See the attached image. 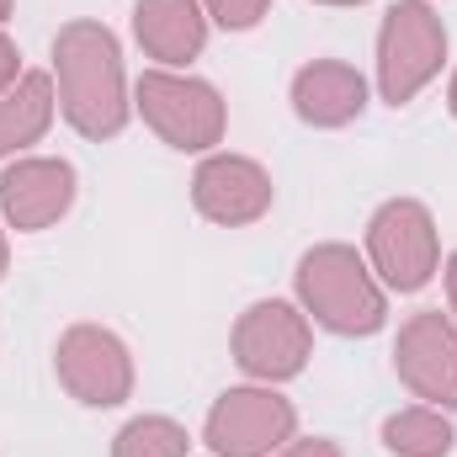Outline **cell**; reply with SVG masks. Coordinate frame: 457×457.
Here are the masks:
<instances>
[{
	"label": "cell",
	"instance_id": "obj_24",
	"mask_svg": "<svg viewBox=\"0 0 457 457\" xmlns=\"http://www.w3.org/2000/svg\"><path fill=\"white\" fill-rule=\"evenodd\" d=\"M11 11H16V0H0V21H5V16H11Z\"/></svg>",
	"mask_w": 457,
	"mask_h": 457
},
{
	"label": "cell",
	"instance_id": "obj_6",
	"mask_svg": "<svg viewBox=\"0 0 457 457\" xmlns=\"http://www.w3.org/2000/svg\"><path fill=\"white\" fill-rule=\"evenodd\" d=\"M298 436V410L271 383L224 388L208 410L203 442L213 457H271Z\"/></svg>",
	"mask_w": 457,
	"mask_h": 457
},
{
	"label": "cell",
	"instance_id": "obj_12",
	"mask_svg": "<svg viewBox=\"0 0 457 457\" xmlns=\"http://www.w3.org/2000/svg\"><path fill=\"white\" fill-rule=\"evenodd\" d=\"M133 37L154 70H187L208 48L203 0H133Z\"/></svg>",
	"mask_w": 457,
	"mask_h": 457
},
{
	"label": "cell",
	"instance_id": "obj_9",
	"mask_svg": "<svg viewBox=\"0 0 457 457\" xmlns=\"http://www.w3.org/2000/svg\"><path fill=\"white\" fill-rule=\"evenodd\" d=\"M277 203V187H271V170L250 154H234V149H213L203 154V165L192 170V208L219 228H245L261 224Z\"/></svg>",
	"mask_w": 457,
	"mask_h": 457
},
{
	"label": "cell",
	"instance_id": "obj_15",
	"mask_svg": "<svg viewBox=\"0 0 457 457\" xmlns=\"http://www.w3.org/2000/svg\"><path fill=\"white\" fill-rule=\"evenodd\" d=\"M457 442L447 410L436 404H404L383 420V447L394 457H447Z\"/></svg>",
	"mask_w": 457,
	"mask_h": 457
},
{
	"label": "cell",
	"instance_id": "obj_1",
	"mask_svg": "<svg viewBox=\"0 0 457 457\" xmlns=\"http://www.w3.org/2000/svg\"><path fill=\"white\" fill-rule=\"evenodd\" d=\"M54 80H59V112L80 138L102 144L128 128L133 102H128L122 48L107 21L75 16L54 32Z\"/></svg>",
	"mask_w": 457,
	"mask_h": 457
},
{
	"label": "cell",
	"instance_id": "obj_14",
	"mask_svg": "<svg viewBox=\"0 0 457 457\" xmlns=\"http://www.w3.org/2000/svg\"><path fill=\"white\" fill-rule=\"evenodd\" d=\"M59 112V96H54V75L43 70H27L5 96H0V160L5 154H21L27 144H37Z\"/></svg>",
	"mask_w": 457,
	"mask_h": 457
},
{
	"label": "cell",
	"instance_id": "obj_21",
	"mask_svg": "<svg viewBox=\"0 0 457 457\" xmlns=\"http://www.w3.org/2000/svg\"><path fill=\"white\" fill-rule=\"evenodd\" d=\"M5 266H11V250H5V228H0V282H5Z\"/></svg>",
	"mask_w": 457,
	"mask_h": 457
},
{
	"label": "cell",
	"instance_id": "obj_23",
	"mask_svg": "<svg viewBox=\"0 0 457 457\" xmlns=\"http://www.w3.org/2000/svg\"><path fill=\"white\" fill-rule=\"evenodd\" d=\"M314 5H367V0H314Z\"/></svg>",
	"mask_w": 457,
	"mask_h": 457
},
{
	"label": "cell",
	"instance_id": "obj_18",
	"mask_svg": "<svg viewBox=\"0 0 457 457\" xmlns=\"http://www.w3.org/2000/svg\"><path fill=\"white\" fill-rule=\"evenodd\" d=\"M21 75H27V70H21V48H16V43L5 37V27H0V96H5Z\"/></svg>",
	"mask_w": 457,
	"mask_h": 457
},
{
	"label": "cell",
	"instance_id": "obj_22",
	"mask_svg": "<svg viewBox=\"0 0 457 457\" xmlns=\"http://www.w3.org/2000/svg\"><path fill=\"white\" fill-rule=\"evenodd\" d=\"M447 112L457 117V75H453V86H447Z\"/></svg>",
	"mask_w": 457,
	"mask_h": 457
},
{
	"label": "cell",
	"instance_id": "obj_8",
	"mask_svg": "<svg viewBox=\"0 0 457 457\" xmlns=\"http://www.w3.org/2000/svg\"><path fill=\"white\" fill-rule=\"evenodd\" d=\"M54 372L86 410H117L133 399V351L107 325H70L54 345Z\"/></svg>",
	"mask_w": 457,
	"mask_h": 457
},
{
	"label": "cell",
	"instance_id": "obj_16",
	"mask_svg": "<svg viewBox=\"0 0 457 457\" xmlns=\"http://www.w3.org/2000/svg\"><path fill=\"white\" fill-rule=\"evenodd\" d=\"M192 436L170 415H133L112 436V457H187Z\"/></svg>",
	"mask_w": 457,
	"mask_h": 457
},
{
	"label": "cell",
	"instance_id": "obj_10",
	"mask_svg": "<svg viewBox=\"0 0 457 457\" xmlns=\"http://www.w3.org/2000/svg\"><path fill=\"white\" fill-rule=\"evenodd\" d=\"M394 372L420 404L457 410V325L442 309H420L399 325Z\"/></svg>",
	"mask_w": 457,
	"mask_h": 457
},
{
	"label": "cell",
	"instance_id": "obj_19",
	"mask_svg": "<svg viewBox=\"0 0 457 457\" xmlns=\"http://www.w3.org/2000/svg\"><path fill=\"white\" fill-rule=\"evenodd\" d=\"M271 457H341V447L330 436H303V442H287L282 453H271Z\"/></svg>",
	"mask_w": 457,
	"mask_h": 457
},
{
	"label": "cell",
	"instance_id": "obj_13",
	"mask_svg": "<svg viewBox=\"0 0 457 457\" xmlns=\"http://www.w3.org/2000/svg\"><path fill=\"white\" fill-rule=\"evenodd\" d=\"M287 102H293L298 122H309V128H345L367 112V80L345 59H309L293 75Z\"/></svg>",
	"mask_w": 457,
	"mask_h": 457
},
{
	"label": "cell",
	"instance_id": "obj_7",
	"mask_svg": "<svg viewBox=\"0 0 457 457\" xmlns=\"http://www.w3.org/2000/svg\"><path fill=\"white\" fill-rule=\"evenodd\" d=\"M234 361L245 378L255 383H287L309 367L314 356V330H309V314L287 298H255L239 320H234Z\"/></svg>",
	"mask_w": 457,
	"mask_h": 457
},
{
	"label": "cell",
	"instance_id": "obj_11",
	"mask_svg": "<svg viewBox=\"0 0 457 457\" xmlns=\"http://www.w3.org/2000/svg\"><path fill=\"white\" fill-rule=\"evenodd\" d=\"M75 165L54 154H27L0 170V213L16 234H43L75 208Z\"/></svg>",
	"mask_w": 457,
	"mask_h": 457
},
{
	"label": "cell",
	"instance_id": "obj_4",
	"mask_svg": "<svg viewBox=\"0 0 457 457\" xmlns=\"http://www.w3.org/2000/svg\"><path fill=\"white\" fill-rule=\"evenodd\" d=\"M447 64V21L431 0H394L378 27V96L410 107Z\"/></svg>",
	"mask_w": 457,
	"mask_h": 457
},
{
	"label": "cell",
	"instance_id": "obj_20",
	"mask_svg": "<svg viewBox=\"0 0 457 457\" xmlns=\"http://www.w3.org/2000/svg\"><path fill=\"white\" fill-rule=\"evenodd\" d=\"M442 277H447V303H453V325H457V250L447 255V271Z\"/></svg>",
	"mask_w": 457,
	"mask_h": 457
},
{
	"label": "cell",
	"instance_id": "obj_2",
	"mask_svg": "<svg viewBox=\"0 0 457 457\" xmlns=\"http://www.w3.org/2000/svg\"><path fill=\"white\" fill-rule=\"evenodd\" d=\"M293 287H298V309L314 314V325L330 336L361 341L388 325V287L372 277V266H367V255H356V245H341V239L309 245L298 255Z\"/></svg>",
	"mask_w": 457,
	"mask_h": 457
},
{
	"label": "cell",
	"instance_id": "obj_5",
	"mask_svg": "<svg viewBox=\"0 0 457 457\" xmlns=\"http://www.w3.org/2000/svg\"><path fill=\"white\" fill-rule=\"evenodd\" d=\"M367 266L388 293H420L442 271L436 219L420 197H388L367 219Z\"/></svg>",
	"mask_w": 457,
	"mask_h": 457
},
{
	"label": "cell",
	"instance_id": "obj_3",
	"mask_svg": "<svg viewBox=\"0 0 457 457\" xmlns=\"http://www.w3.org/2000/svg\"><path fill=\"white\" fill-rule=\"evenodd\" d=\"M133 112L154 128L160 144H170L181 154H213L228 128L219 86L181 75V70H144L133 80Z\"/></svg>",
	"mask_w": 457,
	"mask_h": 457
},
{
	"label": "cell",
	"instance_id": "obj_17",
	"mask_svg": "<svg viewBox=\"0 0 457 457\" xmlns=\"http://www.w3.org/2000/svg\"><path fill=\"white\" fill-rule=\"evenodd\" d=\"M208 21L224 27V32H255L271 11V0H203Z\"/></svg>",
	"mask_w": 457,
	"mask_h": 457
}]
</instances>
